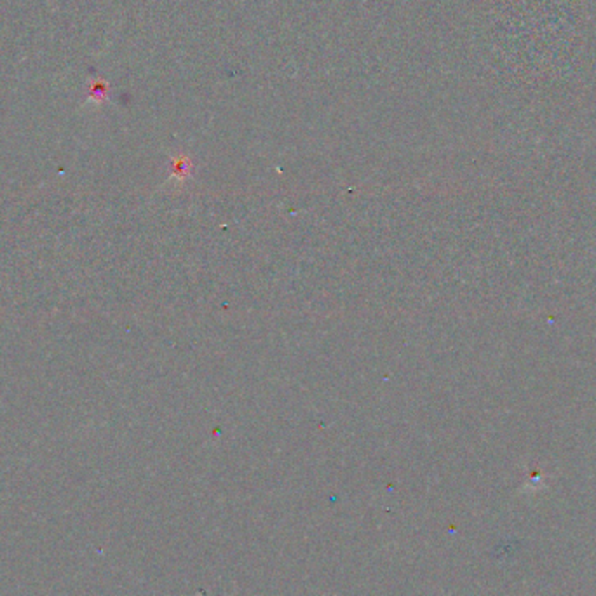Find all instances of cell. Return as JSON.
<instances>
[{
	"mask_svg": "<svg viewBox=\"0 0 596 596\" xmlns=\"http://www.w3.org/2000/svg\"><path fill=\"white\" fill-rule=\"evenodd\" d=\"M190 159L188 157H176L173 159V164H171V173L176 178H187L190 174Z\"/></svg>",
	"mask_w": 596,
	"mask_h": 596,
	"instance_id": "6da1fadb",
	"label": "cell"
}]
</instances>
